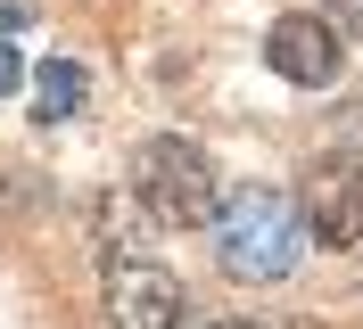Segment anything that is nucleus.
Segmentation results:
<instances>
[{"label":"nucleus","mask_w":363,"mask_h":329,"mask_svg":"<svg viewBox=\"0 0 363 329\" xmlns=\"http://www.w3.org/2000/svg\"><path fill=\"white\" fill-rule=\"evenodd\" d=\"M133 197H140V214L165 222V231H199V222H215V206H223L206 149H190L182 132L140 140V156H133Z\"/></svg>","instance_id":"nucleus-2"},{"label":"nucleus","mask_w":363,"mask_h":329,"mask_svg":"<svg viewBox=\"0 0 363 329\" xmlns=\"http://www.w3.org/2000/svg\"><path fill=\"white\" fill-rule=\"evenodd\" d=\"M17 83H25V58H17L9 42H0V91H17Z\"/></svg>","instance_id":"nucleus-8"},{"label":"nucleus","mask_w":363,"mask_h":329,"mask_svg":"<svg viewBox=\"0 0 363 329\" xmlns=\"http://www.w3.org/2000/svg\"><path fill=\"white\" fill-rule=\"evenodd\" d=\"M264 66L281 74V83H297V91H330V83H339V25L314 17V8L281 17L264 33Z\"/></svg>","instance_id":"nucleus-5"},{"label":"nucleus","mask_w":363,"mask_h":329,"mask_svg":"<svg viewBox=\"0 0 363 329\" xmlns=\"http://www.w3.org/2000/svg\"><path fill=\"white\" fill-rule=\"evenodd\" d=\"M306 231L322 247H355L363 255V165L355 156H322L314 173H306Z\"/></svg>","instance_id":"nucleus-4"},{"label":"nucleus","mask_w":363,"mask_h":329,"mask_svg":"<svg viewBox=\"0 0 363 329\" xmlns=\"http://www.w3.org/2000/svg\"><path fill=\"white\" fill-rule=\"evenodd\" d=\"M297 255H306V214L281 190H240L215 206V263L231 280H289Z\"/></svg>","instance_id":"nucleus-1"},{"label":"nucleus","mask_w":363,"mask_h":329,"mask_svg":"<svg viewBox=\"0 0 363 329\" xmlns=\"http://www.w3.org/2000/svg\"><path fill=\"white\" fill-rule=\"evenodd\" d=\"M322 17L339 25L347 42H363V0H322Z\"/></svg>","instance_id":"nucleus-7"},{"label":"nucleus","mask_w":363,"mask_h":329,"mask_svg":"<svg viewBox=\"0 0 363 329\" xmlns=\"http://www.w3.org/2000/svg\"><path fill=\"white\" fill-rule=\"evenodd\" d=\"M74 108H83V66H74V58H50L42 66V91H33V115H42V124H67Z\"/></svg>","instance_id":"nucleus-6"},{"label":"nucleus","mask_w":363,"mask_h":329,"mask_svg":"<svg viewBox=\"0 0 363 329\" xmlns=\"http://www.w3.org/2000/svg\"><path fill=\"white\" fill-rule=\"evenodd\" d=\"M199 329H264V321H248V313H223V321H199Z\"/></svg>","instance_id":"nucleus-9"},{"label":"nucleus","mask_w":363,"mask_h":329,"mask_svg":"<svg viewBox=\"0 0 363 329\" xmlns=\"http://www.w3.org/2000/svg\"><path fill=\"white\" fill-rule=\"evenodd\" d=\"M99 305H108V329H174L182 321V288L165 263L149 255H116L108 263V288H99Z\"/></svg>","instance_id":"nucleus-3"}]
</instances>
